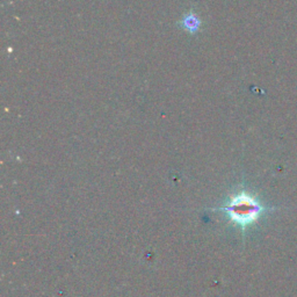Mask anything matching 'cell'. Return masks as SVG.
Masks as SVG:
<instances>
[{
    "mask_svg": "<svg viewBox=\"0 0 297 297\" xmlns=\"http://www.w3.org/2000/svg\"><path fill=\"white\" fill-rule=\"evenodd\" d=\"M275 208H268L259 201L255 196L242 190L231 196L223 207L215 208L214 210L225 212L229 220L245 231L250 225L254 224L262 214L268 210H274Z\"/></svg>",
    "mask_w": 297,
    "mask_h": 297,
    "instance_id": "cell-1",
    "label": "cell"
},
{
    "mask_svg": "<svg viewBox=\"0 0 297 297\" xmlns=\"http://www.w3.org/2000/svg\"><path fill=\"white\" fill-rule=\"evenodd\" d=\"M181 26L183 27V29L189 32L190 34L198 33L200 26H201V21L198 18V15L190 13L188 15H185L181 21Z\"/></svg>",
    "mask_w": 297,
    "mask_h": 297,
    "instance_id": "cell-2",
    "label": "cell"
}]
</instances>
